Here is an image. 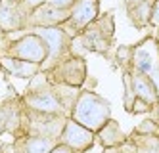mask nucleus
<instances>
[{
	"instance_id": "obj_1",
	"label": "nucleus",
	"mask_w": 159,
	"mask_h": 153,
	"mask_svg": "<svg viewBox=\"0 0 159 153\" xmlns=\"http://www.w3.org/2000/svg\"><path fill=\"white\" fill-rule=\"evenodd\" d=\"M69 117H73L77 123L90 128L92 132H98L111 119V105L98 92L81 88L79 98L75 100V105L71 107Z\"/></svg>"
},
{
	"instance_id": "obj_2",
	"label": "nucleus",
	"mask_w": 159,
	"mask_h": 153,
	"mask_svg": "<svg viewBox=\"0 0 159 153\" xmlns=\"http://www.w3.org/2000/svg\"><path fill=\"white\" fill-rule=\"evenodd\" d=\"M113 34H115V21H113V14L107 11V14H100L81 34L73 37V42L83 46L84 52L107 54L113 42Z\"/></svg>"
},
{
	"instance_id": "obj_3",
	"label": "nucleus",
	"mask_w": 159,
	"mask_h": 153,
	"mask_svg": "<svg viewBox=\"0 0 159 153\" xmlns=\"http://www.w3.org/2000/svg\"><path fill=\"white\" fill-rule=\"evenodd\" d=\"M0 56H10V57H17V60L40 63L42 67L48 56V46L40 38V34H37L31 29H25V33L21 37L12 38V34H10L6 44L0 48Z\"/></svg>"
},
{
	"instance_id": "obj_4",
	"label": "nucleus",
	"mask_w": 159,
	"mask_h": 153,
	"mask_svg": "<svg viewBox=\"0 0 159 153\" xmlns=\"http://www.w3.org/2000/svg\"><path fill=\"white\" fill-rule=\"evenodd\" d=\"M31 31H35L37 34H40V38L46 42V46H48V56H46V61L42 63V71H50L54 65H58L60 61H63L65 57L73 56V52H71L73 37H69L67 31L61 25L31 27Z\"/></svg>"
},
{
	"instance_id": "obj_5",
	"label": "nucleus",
	"mask_w": 159,
	"mask_h": 153,
	"mask_svg": "<svg viewBox=\"0 0 159 153\" xmlns=\"http://www.w3.org/2000/svg\"><path fill=\"white\" fill-rule=\"evenodd\" d=\"M52 82H60V84H69L83 88L86 82L88 71H86V61L83 56H69L58 65H54L50 71H44Z\"/></svg>"
},
{
	"instance_id": "obj_6",
	"label": "nucleus",
	"mask_w": 159,
	"mask_h": 153,
	"mask_svg": "<svg viewBox=\"0 0 159 153\" xmlns=\"http://www.w3.org/2000/svg\"><path fill=\"white\" fill-rule=\"evenodd\" d=\"M98 16H100V0H75V4L69 8V17L65 23H61V27L67 31L69 37H77Z\"/></svg>"
},
{
	"instance_id": "obj_7",
	"label": "nucleus",
	"mask_w": 159,
	"mask_h": 153,
	"mask_svg": "<svg viewBox=\"0 0 159 153\" xmlns=\"http://www.w3.org/2000/svg\"><path fill=\"white\" fill-rule=\"evenodd\" d=\"M132 69L148 75L150 79L159 71V40L155 34L146 37L138 44H134Z\"/></svg>"
},
{
	"instance_id": "obj_8",
	"label": "nucleus",
	"mask_w": 159,
	"mask_h": 153,
	"mask_svg": "<svg viewBox=\"0 0 159 153\" xmlns=\"http://www.w3.org/2000/svg\"><path fill=\"white\" fill-rule=\"evenodd\" d=\"M29 11L23 0H0V27L8 34L25 31Z\"/></svg>"
},
{
	"instance_id": "obj_9",
	"label": "nucleus",
	"mask_w": 159,
	"mask_h": 153,
	"mask_svg": "<svg viewBox=\"0 0 159 153\" xmlns=\"http://www.w3.org/2000/svg\"><path fill=\"white\" fill-rule=\"evenodd\" d=\"M60 142L73 147L77 153H83L96 142V132H92L84 124L77 123L73 117H67V121L63 124V130L60 134Z\"/></svg>"
},
{
	"instance_id": "obj_10",
	"label": "nucleus",
	"mask_w": 159,
	"mask_h": 153,
	"mask_svg": "<svg viewBox=\"0 0 159 153\" xmlns=\"http://www.w3.org/2000/svg\"><path fill=\"white\" fill-rule=\"evenodd\" d=\"M69 17V10H60L54 8L48 2H42L35 6L29 11L27 17V29L31 27H54V25H61Z\"/></svg>"
},
{
	"instance_id": "obj_11",
	"label": "nucleus",
	"mask_w": 159,
	"mask_h": 153,
	"mask_svg": "<svg viewBox=\"0 0 159 153\" xmlns=\"http://www.w3.org/2000/svg\"><path fill=\"white\" fill-rule=\"evenodd\" d=\"M58 138L39 136V134H23L14 140V144H6L14 153H50L58 144Z\"/></svg>"
},
{
	"instance_id": "obj_12",
	"label": "nucleus",
	"mask_w": 159,
	"mask_h": 153,
	"mask_svg": "<svg viewBox=\"0 0 159 153\" xmlns=\"http://www.w3.org/2000/svg\"><path fill=\"white\" fill-rule=\"evenodd\" d=\"M129 73H130V84H132L134 96L148 101L153 109H159V92L153 84V80L144 73L134 71V69H130Z\"/></svg>"
},
{
	"instance_id": "obj_13",
	"label": "nucleus",
	"mask_w": 159,
	"mask_h": 153,
	"mask_svg": "<svg viewBox=\"0 0 159 153\" xmlns=\"http://www.w3.org/2000/svg\"><path fill=\"white\" fill-rule=\"evenodd\" d=\"M2 71H6L8 75L17 77V79H33L35 75H39L42 71L40 63H33V61H25V60H17V57H10V56H2Z\"/></svg>"
},
{
	"instance_id": "obj_14",
	"label": "nucleus",
	"mask_w": 159,
	"mask_h": 153,
	"mask_svg": "<svg viewBox=\"0 0 159 153\" xmlns=\"http://www.w3.org/2000/svg\"><path fill=\"white\" fill-rule=\"evenodd\" d=\"M96 140L104 146V147H117V146H123L127 142V136L121 130V126L117 121L109 119L104 126L96 132Z\"/></svg>"
},
{
	"instance_id": "obj_15",
	"label": "nucleus",
	"mask_w": 159,
	"mask_h": 153,
	"mask_svg": "<svg viewBox=\"0 0 159 153\" xmlns=\"http://www.w3.org/2000/svg\"><path fill=\"white\" fill-rule=\"evenodd\" d=\"M153 2H155V0H144V2H140L138 6L127 10V14H129V17H130L134 27H138V29L150 27V17H152Z\"/></svg>"
},
{
	"instance_id": "obj_16",
	"label": "nucleus",
	"mask_w": 159,
	"mask_h": 153,
	"mask_svg": "<svg viewBox=\"0 0 159 153\" xmlns=\"http://www.w3.org/2000/svg\"><path fill=\"white\" fill-rule=\"evenodd\" d=\"M127 142L134 147L136 153H159V136H138L130 134Z\"/></svg>"
},
{
	"instance_id": "obj_17",
	"label": "nucleus",
	"mask_w": 159,
	"mask_h": 153,
	"mask_svg": "<svg viewBox=\"0 0 159 153\" xmlns=\"http://www.w3.org/2000/svg\"><path fill=\"white\" fill-rule=\"evenodd\" d=\"M132 54H134V46H119L115 52V61L123 71H130L132 69Z\"/></svg>"
},
{
	"instance_id": "obj_18",
	"label": "nucleus",
	"mask_w": 159,
	"mask_h": 153,
	"mask_svg": "<svg viewBox=\"0 0 159 153\" xmlns=\"http://www.w3.org/2000/svg\"><path fill=\"white\" fill-rule=\"evenodd\" d=\"M132 134L138 136H159V124L157 119H146L132 130Z\"/></svg>"
},
{
	"instance_id": "obj_19",
	"label": "nucleus",
	"mask_w": 159,
	"mask_h": 153,
	"mask_svg": "<svg viewBox=\"0 0 159 153\" xmlns=\"http://www.w3.org/2000/svg\"><path fill=\"white\" fill-rule=\"evenodd\" d=\"M152 111H155L153 107L148 101H144V100H140V98H136L134 100V103H132V109H130V113H152Z\"/></svg>"
},
{
	"instance_id": "obj_20",
	"label": "nucleus",
	"mask_w": 159,
	"mask_h": 153,
	"mask_svg": "<svg viewBox=\"0 0 159 153\" xmlns=\"http://www.w3.org/2000/svg\"><path fill=\"white\" fill-rule=\"evenodd\" d=\"M150 27L155 29V33L159 31V0L153 2V8H152V17H150Z\"/></svg>"
},
{
	"instance_id": "obj_21",
	"label": "nucleus",
	"mask_w": 159,
	"mask_h": 153,
	"mask_svg": "<svg viewBox=\"0 0 159 153\" xmlns=\"http://www.w3.org/2000/svg\"><path fill=\"white\" fill-rule=\"evenodd\" d=\"M44 2H48L50 6L60 8V10H69L75 4V0H44Z\"/></svg>"
},
{
	"instance_id": "obj_22",
	"label": "nucleus",
	"mask_w": 159,
	"mask_h": 153,
	"mask_svg": "<svg viewBox=\"0 0 159 153\" xmlns=\"http://www.w3.org/2000/svg\"><path fill=\"white\" fill-rule=\"evenodd\" d=\"M50 153H77L73 147H69V146H65V144H61V142H58L54 146V149L50 151Z\"/></svg>"
},
{
	"instance_id": "obj_23",
	"label": "nucleus",
	"mask_w": 159,
	"mask_h": 153,
	"mask_svg": "<svg viewBox=\"0 0 159 153\" xmlns=\"http://www.w3.org/2000/svg\"><path fill=\"white\" fill-rule=\"evenodd\" d=\"M6 132V111H4V105L0 101V134Z\"/></svg>"
},
{
	"instance_id": "obj_24",
	"label": "nucleus",
	"mask_w": 159,
	"mask_h": 153,
	"mask_svg": "<svg viewBox=\"0 0 159 153\" xmlns=\"http://www.w3.org/2000/svg\"><path fill=\"white\" fill-rule=\"evenodd\" d=\"M140 2H144V0H123V4H125V8H127V10H130V8H134V6H138Z\"/></svg>"
},
{
	"instance_id": "obj_25",
	"label": "nucleus",
	"mask_w": 159,
	"mask_h": 153,
	"mask_svg": "<svg viewBox=\"0 0 159 153\" xmlns=\"http://www.w3.org/2000/svg\"><path fill=\"white\" fill-rule=\"evenodd\" d=\"M96 146H98V140H96V142H94L92 146H90L88 149H84L83 153H102V151H104V147H100V149H96Z\"/></svg>"
},
{
	"instance_id": "obj_26",
	"label": "nucleus",
	"mask_w": 159,
	"mask_h": 153,
	"mask_svg": "<svg viewBox=\"0 0 159 153\" xmlns=\"http://www.w3.org/2000/svg\"><path fill=\"white\" fill-rule=\"evenodd\" d=\"M23 2H25V6H27L29 10H33V8H35V6H39V4H42V2H44V0H23Z\"/></svg>"
},
{
	"instance_id": "obj_27",
	"label": "nucleus",
	"mask_w": 159,
	"mask_h": 153,
	"mask_svg": "<svg viewBox=\"0 0 159 153\" xmlns=\"http://www.w3.org/2000/svg\"><path fill=\"white\" fill-rule=\"evenodd\" d=\"M121 153H136V151H134V147H132L129 142H125V144L121 146Z\"/></svg>"
},
{
	"instance_id": "obj_28",
	"label": "nucleus",
	"mask_w": 159,
	"mask_h": 153,
	"mask_svg": "<svg viewBox=\"0 0 159 153\" xmlns=\"http://www.w3.org/2000/svg\"><path fill=\"white\" fill-rule=\"evenodd\" d=\"M8 37H10V34L2 29V27H0V48H2V46L6 44V40H8Z\"/></svg>"
},
{
	"instance_id": "obj_29",
	"label": "nucleus",
	"mask_w": 159,
	"mask_h": 153,
	"mask_svg": "<svg viewBox=\"0 0 159 153\" xmlns=\"http://www.w3.org/2000/svg\"><path fill=\"white\" fill-rule=\"evenodd\" d=\"M102 153H121V146H117V147H104Z\"/></svg>"
},
{
	"instance_id": "obj_30",
	"label": "nucleus",
	"mask_w": 159,
	"mask_h": 153,
	"mask_svg": "<svg viewBox=\"0 0 159 153\" xmlns=\"http://www.w3.org/2000/svg\"><path fill=\"white\" fill-rule=\"evenodd\" d=\"M0 71H2V56H0Z\"/></svg>"
},
{
	"instance_id": "obj_31",
	"label": "nucleus",
	"mask_w": 159,
	"mask_h": 153,
	"mask_svg": "<svg viewBox=\"0 0 159 153\" xmlns=\"http://www.w3.org/2000/svg\"><path fill=\"white\" fill-rule=\"evenodd\" d=\"M155 37H157V40H159V31H157V33H155Z\"/></svg>"
},
{
	"instance_id": "obj_32",
	"label": "nucleus",
	"mask_w": 159,
	"mask_h": 153,
	"mask_svg": "<svg viewBox=\"0 0 159 153\" xmlns=\"http://www.w3.org/2000/svg\"><path fill=\"white\" fill-rule=\"evenodd\" d=\"M157 124H159V119H157Z\"/></svg>"
}]
</instances>
